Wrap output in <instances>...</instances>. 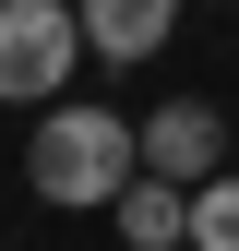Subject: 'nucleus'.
Segmentation results:
<instances>
[{"instance_id":"obj_1","label":"nucleus","mask_w":239,"mask_h":251,"mask_svg":"<svg viewBox=\"0 0 239 251\" xmlns=\"http://www.w3.org/2000/svg\"><path fill=\"white\" fill-rule=\"evenodd\" d=\"M132 168H143V120H120V108L48 96V120L24 132V192L60 203V215H108Z\"/></svg>"},{"instance_id":"obj_4","label":"nucleus","mask_w":239,"mask_h":251,"mask_svg":"<svg viewBox=\"0 0 239 251\" xmlns=\"http://www.w3.org/2000/svg\"><path fill=\"white\" fill-rule=\"evenodd\" d=\"M108 215H120V251H191V179H156V168H132Z\"/></svg>"},{"instance_id":"obj_2","label":"nucleus","mask_w":239,"mask_h":251,"mask_svg":"<svg viewBox=\"0 0 239 251\" xmlns=\"http://www.w3.org/2000/svg\"><path fill=\"white\" fill-rule=\"evenodd\" d=\"M84 12L72 0H0V108H48L84 72Z\"/></svg>"},{"instance_id":"obj_3","label":"nucleus","mask_w":239,"mask_h":251,"mask_svg":"<svg viewBox=\"0 0 239 251\" xmlns=\"http://www.w3.org/2000/svg\"><path fill=\"white\" fill-rule=\"evenodd\" d=\"M143 168H156V179H215L227 168V120L203 108V96L156 108V120H143Z\"/></svg>"},{"instance_id":"obj_6","label":"nucleus","mask_w":239,"mask_h":251,"mask_svg":"<svg viewBox=\"0 0 239 251\" xmlns=\"http://www.w3.org/2000/svg\"><path fill=\"white\" fill-rule=\"evenodd\" d=\"M191 251H239V168L191 179Z\"/></svg>"},{"instance_id":"obj_5","label":"nucleus","mask_w":239,"mask_h":251,"mask_svg":"<svg viewBox=\"0 0 239 251\" xmlns=\"http://www.w3.org/2000/svg\"><path fill=\"white\" fill-rule=\"evenodd\" d=\"M72 12H84V48H96L108 72H132V60H156V48H167L179 0H72Z\"/></svg>"}]
</instances>
